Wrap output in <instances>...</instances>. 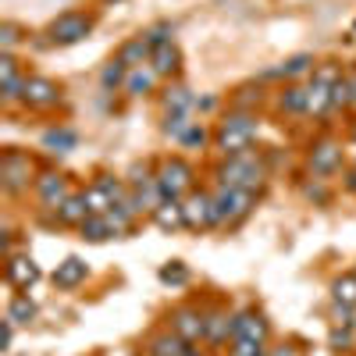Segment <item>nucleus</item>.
<instances>
[{
	"label": "nucleus",
	"instance_id": "a878e982",
	"mask_svg": "<svg viewBox=\"0 0 356 356\" xmlns=\"http://www.w3.org/2000/svg\"><path fill=\"white\" fill-rule=\"evenodd\" d=\"M86 207H89V214H107L111 207H114V200H111V193L104 189V182H97V186H89L86 193Z\"/></svg>",
	"mask_w": 356,
	"mask_h": 356
},
{
	"label": "nucleus",
	"instance_id": "6ab92c4d",
	"mask_svg": "<svg viewBox=\"0 0 356 356\" xmlns=\"http://www.w3.org/2000/svg\"><path fill=\"white\" fill-rule=\"evenodd\" d=\"M79 228H82V239H89V243H104V239H111V235H122L107 214H89Z\"/></svg>",
	"mask_w": 356,
	"mask_h": 356
},
{
	"label": "nucleus",
	"instance_id": "2eb2a0df",
	"mask_svg": "<svg viewBox=\"0 0 356 356\" xmlns=\"http://www.w3.org/2000/svg\"><path fill=\"white\" fill-rule=\"evenodd\" d=\"M4 278L15 285V289H29L36 278H40V267L29 260V257H8V267H4Z\"/></svg>",
	"mask_w": 356,
	"mask_h": 356
},
{
	"label": "nucleus",
	"instance_id": "9b49d317",
	"mask_svg": "<svg viewBox=\"0 0 356 356\" xmlns=\"http://www.w3.org/2000/svg\"><path fill=\"white\" fill-rule=\"evenodd\" d=\"M171 328L182 335L189 346H196L203 339V332H207V314H200L193 307H178V310H171Z\"/></svg>",
	"mask_w": 356,
	"mask_h": 356
},
{
	"label": "nucleus",
	"instance_id": "c85d7f7f",
	"mask_svg": "<svg viewBox=\"0 0 356 356\" xmlns=\"http://www.w3.org/2000/svg\"><path fill=\"white\" fill-rule=\"evenodd\" d=\"M314 75V57L310 54H296V57H289V61L282 65V75L285 79H300V75Z\"/></svg>",
	"mask_w": 356,
	"mask_h": 356
},
{
	"label": "nucleus",
	"instance_id": "58836bf2",
	"mask_svg": "<svg viewBox=\"0 0 356 356\" xmlns=\"http://www.w3.org/2000/svg\"><path fill=\"white\" fill-rule=\"evenodd\" d=\"M182 143H186V146H203V143H207V132H203V125H196V122H193V129L182 136Z\"/></svg>",
	"mask_w": 356,
	"mask_h": 356
},
{
	"label": "nucleus",
	"instance_id": "bb28decb",
	"mask_svg": "<svg viewBox=\"0 0 356 356\" xmlns=\"http://www.w3.org/2000/svg\"><path fill=\"white\" fill-rule=\"evenodd\" d=\"M193 104H196V100H193V93H189L186 86H171V89H168V97H164L168 114H186Z\"/></svg>",
	"mask_w": 356,
	"mask_h": 356
},
{
	"label": "nucleus",
	"instance_id": "a19ab883",
	"mask_svg": "<svg viewBox=\"0 0 356 356\" xmlns=\"http://www.w3.org/2000/svg\"><path fill=\"white\" fill-rule=\"evenodd\" d=\"M346 189H349V193H356V168L346 175Z\"/></svg>",
	"mask_w": 356,
	"mask_h": 356
},
{
	"label": "nucleus",
	"instance_id": "1a4fd4ad",
	"mask_svg": "<svg viewBox=\"0 0 356 356\" xmlns=\"http://www.w3.org/2000/svg\"><path fill=\"white\" fill-rule=\"evenodd\" d=\"M36 196H40V203L47 207V211H61V203L72 196L68 178H65V175H57V171L40 175V178H36Z\"/></svg>",
	"mask_w": 356,
	"mask_h": 356
},
{
	"label": "nucleus",
	"instance_id": "2f4dec72",
	"mask_svg": "<svg viewBox=\"0 0 356 356\" xmlns=\"http://www.w3.org/2000/svg\"><path fill=\"white\" fill-rule=\"evenodd\" d=\"M189 129H193V122H189L186 114H168V122H164V136H171V139H182Z\"/></svg>",
	"mask_w": 356,
	"mask_h": 356
},
{
	"label": "nucleus",
	"instance_id": "f704fd0d",
	"mask_svg": "<svg viewBox=\"0 0 356 356\" xmlns=\"http://www.w3.org/2000/svg\"><path fill=\"white\" fill-rule=\"evenodd\" d=\"M186 278H189V271H186V267L178 264V260H175L171 267H161V282H171V285H182Z\"/></svg>",
	"mask_w": 356,
	"mask_h": 356
},
{
	"label": "nucleus",
	"instance_id": "7c9ffc66",
	"mask_svg": "<svg viewBox=\"0 0 356 356\" xmlns=\"http://www.w3.org/2000/svg\"><path fill=\"white\" fill-rule=\"evenodd\" d=\"M335 303L356 307V275H346V278L335 282Z\"/></svg>",
	"mask_w": 356,
	"mask_h": 356
},
{
	"label": "nucleus",
	"instance_id": "72a5a7b5",
	"mask_svg": "<svg viewBox=\"0 0 356 356\" xmlns=\"http://www.w3.org/2000/svg\"><path fill=\"white\" fill-rule=\"evenodd\" d=\"M264 353V342L257 339H232V356H260Z\"/></svg>",
	"mask_w": 356,
	"mask_h": 356
},
{
	"label": "nucleus",
	"instance_id": "9d476101",
	"mask_svg": "<svg viewBox=\"0 0 356 356\" xmlns=\"http://www.w3.org/2000/svg\"><path fill=\"white\" fill-rule=\"evenodd\" d=\"M57 97H61V89H57L54 79H43V75H29L25 79V93H22V104L25 107L43 111V107H54Z\"/></svg>",
	"mask_w": 356,
	"mask_h": 356
},
{
	"label": "nucleus",
	"instance_id": "4468645a",
	"mask_svg": "<svg viewBox=\"0 0 356 356\" xmlns=\"http://www.w3.org/2000/svg\"><path fill=\"white\" fill-rule=\"evenodd\" d=\"M186 349H189V342L178 335L175 328L157 332V335L146 339V356H186Z\"/></svg>",
	"mask_w": 356,
	"mask_h": 356
},
{
	"label": "nucleus",
	"instance_id": "7ed1b4c3",
	"mask_svg": "<svg viewBox=\"0 0 356 356\" xmlns=\"http://www.w3.org/2000/svg\"><path fill=\"white\" fill-rule=\"evenodd\" d=\"M257 207V193L250 189H232V186H218L214 189V211H218V225H235L243 221Z\"/></svg>",
	"mask_w": 356,
	"mask_h": 356
},
{
	"label": "nucleus",
	"instance_id": "6e6552de",
	"mask_svg": "<svg viewBox=\"0 0 356 356\" xmlns=\"http://www.w3.org/2000/svg\"><path fill=\"white\" fill-rule=\"evenodd\" d=\"M186 207V225L189 228H218V211H214V193H189Z\"/></svg>",
	"mask_w": 356,
	"mask_h": 356
},
{
	"label": "nucleus",
	"instance_id": "412c9836",
	"mask_svg": "<svg viewBox=\"0 0 356 356\" xmlns=\"http://www.w3.org/2000/svg\"><path fill=\"white\" fill-rule=\"evenodd\" d=\"M150 65H154V72H157V75H175V72H178V65H182V54H178V47H175V43H164V47H157V50H154Z\"/></svg>",
	"mask_w": 356,
	"mask_h": 356
},
{
	"label": "nucleus",
	"instance_id": "79ce46f5",
	"mask_svg": "<svg viewBox=\"0 0 356 356\" xmlns=\"http://www.w3.org/2000/svg\"><path fill=\"white\" fill-rule=\"evenodd\" d=\"M271 356H296V349H292V346H282V349H275Z\"/></svg>",
	"mask_w": 356,
	"mask_h": 356
},
{
	"label": "nucleus",
	"instance_id": "dca6fc26",
	"mask_svg": "<svg viewBox=\"0 0 356 356\" xmlns=\"http://www.w3.org/2000/svg\"><path fill=\"white\" fill-rule=\"evenodd\" d=\"M154 225L164 228V232L189 228V225H186V207H182V200H164L157 211H154Z\"/></svg>",
	"mask_w": 356,
	"mask_h": 356
},
{
	"label": "nucleus",
	"instance_id": "ddd939ff",
	"mask_svg": "<svg viewBox=\"0 0 356 356\" xmlns=\"http://www.w3.org/2000/svg\"><path fill=\"white\" fill-rule=\"evenodd\" d=\"M232 328H235V317L221 307L214 310H207V332H203V342H211V346H225L232 339Z\"/></svg>",
	"mask_w": 356,
	"mask_h": 356
},
{
	"label": "nucleus",
	"instance_id": "b1692460",
	"mask_svg": "<svg viewBox=\"0 0 356 356\" xmlns=\"http://www.w3.org/2000/svg\"><path fill=\"white\" fill-rule=\"evenodd\" d=\"M278 107L285 114H307V86H285L278 97Z\"/></svg>",
	"mask_w": 356,
	"mask_h": 356
},
{
	"label": "nucleus",
	"instance_id": "37998d69",
	"mask_svg": "<svg viewBox=\"0 0 356 356\" xmlns=\"http://www.w3.org/2000/svg\"><path fill=\"white\" fill-rule=\"evenodd\" d=\"M346 79H349V89H353V100H356V72H349Z\"/></svg>",
	"mask_w": 356,
	"mask_h": 356
},
{
	"label": "nucleus",
	"instance_id": "0eeeda50",
	"mask_svg": "<svg viewBox=\"0 0 356 356\" xmlns=\"http://www.w3.org/2000/svg\"><path fill=\"white\" fill-rule=\"evenodd\" d=\"M342 168V143L335 139H317L314 150H310V171L317 178H332Z\"/></svg>",
	"mask_w": 356,
	"mask_h": 356
},
{
	"label": "nucleus",
	"instance_id": "4be33fe9",
	"mask_svg": "<svg viewBox=\"0 0 356 356\" xmlns=\"http://www.w3.org/2000/svg\"><path fill=\"white\" fill-rule=\"evenodd\" d=\"M86 218H89V207H86V196L82 193H72L61 203V211H57V221H61V225H82Z\"/></svg>",
	"mask_w": 356,
	"mask_h": 356
},
{
	"label": "nucleus",
	"instance_id": "4c0bfd02",
	"mask_svg": "<svg viewBox=\"0 0 356 356\" xmlns=\"http://www.w3.org/2000/svg\"><path fill=\"white\" fill-rule=\"evenodd\" d=\"M15 43H18V25L4 22V25H0V47H4V54H11Z\"/></svg>",
	"mask_w": 356,
	"mask_h": 356
},
{
	"label": "nucleus",
	"instance_id": "393cba45",
	"mask_svg": "<svg viewBox=\"0 0 356 356\" xmlns=\"http://www.w3.org/2000/svg\"><path fill=\"white\" fill-rule=\"evenodd\" d=\"M75 143H79V136L72 129H50V132H43V146L50 154H68V150H75Z\"/></svg>",
	"mask_w": 356,
	"mask_h": 356
},
{
	"label": "nucleus",
	"instance_id": "423d86ee",
	"mask_svg": "<svg viewBox=\"0 0 356 356\" xmlns=\"http://www.w3.org/2000/svg\"><path fill=\"white\" fill-rule=\"evenodd\" d=\"M29 178H33V161L18 150H8L0 157V186L4 193H22L29 189Z\"/></svg>",
	"mask_w": 356,
	"mask_h": 356
},
{
	"label": "nucleus",
	"instance_id": "cd10ccee",
	"mask_svg": "<svg viewBox=\"0 0 356 356\" xmlns=\"http://www.w3.org/2000/svg\"><path fill=\"white\" fill-rule=\"evenodd\" d=\"M8 321H15V324H29V321H36V303L29 300V296H15L11 307H8Z\"/></svg>",
	"mask_w": 356,
	"mask_h": 356
},
{
	"label": "nucleus",
	"instance_id": "49530a36",
	"mask_svg": "<svg viewBox=\"0 0 356 356\" xmlns=\"http://www.w3.org/2000/svg\"><path fill=\"white\" fill-rule=\"evenodd\" d=\"M260 356H271V353H267V349H264V353H260Z\"/></svg>",
	"mask_w": 356,
	"mask_h": 356
},
{
	"label": "nucleus",
	"instance_id": "a211bd4d",
	"mask_svg": "<svg viewBox=\"0 0 356 356\" xmlns=\"http://www.w3.org/2000/svg\"><path fill=\"white\" fill-rule=\"evenodd\" d=\"M161 75L154 72V65H139V68H129V79H125V93L129 97H146L154 89Z\"/></svg>",
	"mask_w": 356,
	"mask_h": 356
},
{
	"label": "nucleus",
	"instance_id": "5701e85b",
	"mask_svg": "<svg viewBox=\"0 0 356 356\" xmlns=\"http://www.w3.org/2000/svg\"><path fill=\"white\" fill-rule=\"evenodd\" d=\"M332 111V86L307 82V114H328Z\"/></svg>",
	"mask_w": 356,
	"mask_h": 356
},
{
	"label": "nucleus",
	"instance_id": "473e14b6",
	"mask_svg": "<svg viewBox=\"0 0 356 356\" xmlns=\"http://www.w3.org/2000/svg\"><path fill=\"white\" fill-rule=\"evenodd\" d=\"M353 89H349V79L342 75L335 86H332V107H353Z\"/></svg>",
	"mask_w": 356,
	"mask_h": 356
},
{
	"label": "nucleus",
	"instance_id": "aec40b11",
	"mask_svg": "<svg viewBox=\"0 0 356 356\" xmlns=\"http://www.w3.org/2000/svg\"><path fill=\"white\" fill-rule=\"evenodd\" d=\"M86 282V264L79 257H68L65 264H57V271H54V285L57 289H75Z\"/></svg>",
	"mask_w": 356,
	"mask_h": 356
},
{
	"label": "nucleus",
	"instance_id": "20e7f679",
	"mask_svg": "<svg viewBox=\"0 0 356 356\" xmlns=\"http://www.w3.org/2000/svg\"><path fill=\"white\" fill-rule=\"evenodd\" d=\"M193 178H196V171L182 157H168L161 164V171H157V182H161L164 200H182L186 193H193Z\"/></svg>",
	"mask_w": 356,
	"mask_h": 356
},
{
	"label": "nucleus",
	"instance_id": "39448f33",
	"mask_svg": "<svg viewBox=\"0 0 356 356\" xmlns=\"http://www.w3.org/2000/svg\"><path fill=\"white\" fill-rule=\"evenodd\" d=\"M89 29H93L89 15H82V11H68V15H61V18H54V22H50V43H57V47H72V43H79V40L89 36Z\"/></svg>",
	"mask_w": 356,
	"mask_h": 356
},
{
	"label": "nucleus",
	"instance_id": "ea45409f",
	"mask_svg": "<svg viewBox=\"0 0 356 356\" xmlns=\"http://www.w3.org/2000/svg\"><path fill=\"white\" fill-rule=\"evenodd\" d=\"M332 346H335V349H339V346L346 349V346H349V332H342V328H335V332H332Z\"/></svg>",
	"mask_w": 356,
	"mask_h": 356
},
{
	"label": "nucleus",
	"instance_id": "f3484780",
	"mask_svg": "<svg viewBox=\"0 0 356 356\" xmlns=\"http://www.w3.org/2000/svg\"><path fill=\"white\" fill-rule=\"evenodd\" d=\"M150 57H154V47L146 43V36H136L129 40L122 50H118V61H122L125 68H139V65H150Z\"/></svg>",
	"mask_w": 356,
	"mask_h": 356
},
{
	"label": "nucleus",
	"instance_id": "a18cd8bd",
	"mask_svg": "<svg viewBox=\"0 0 356 356\" xmlns=\"http://www.w3.org/2000/svg\"><path fill=\"white\" fill-rule=\"evenodd\" d=\"M353 146H356V129H353Z\"/></svg>",
	"mask_w": 356,
	"mask_h": 356
},
{
	"label": "nucleus",
	"instance_id": "f257e3e1",
	"mask_svg": "<svg viewBox=\"0 0 356 356\" xmlns=\"http://www.w3.org/2000/svg\"><path fill=\"white\" fill-rule=\"evenodd\" d=\"M257 114L250 111H232L225 122L218 125L214 132V146H218V154L221 157H235V154H246L253 139H257Z\"/></svg>",
	"mask_w": 356,
	"mask_h": 356
},
{
	"label": "nucleus",
	"instance_id": "f03ea898",
	"mask_svg": "<svg viewBox=\"0 0 356 356\" xmlns=\"http://www.w3.org/2000/svg\"><path fill=\"white\" fill-rule=\"evenodd\" d=\"M264 175H267L264 161H260L253 150H246V154L225 157V161L218 164V186H232V189H250V193H257V189L264 186Z\"/></svg>",
	"mask_w": 356,
	"mask_h": 356
},
{
	"label": "nucleus",
	"instance_id": "c756f323",
	"mask_svg": "<svg viewBox=\"0 0 356 356\" xmlns=\"http://www.w3.org/2000/svg\"><path fill=\"white\" fill-rule=\"evenodd\" d=\"M125 79H129V68L122 65V61H118V57H114V61L100 72V82H104V89H118V86H125Z\"/></svg>",
	"mask_w": 356,
	"mask_h": 356
},
{
	"label": "nucleus",
	"instance_id": "c9c22d12",
	"mask_svg": "<svg viewBox=\"0 0 356 356\" xmlns=\"http://www.w3.org/2000/svg\"><path fill=\"white\" fill-rule=\"evenodd\" d=\"M339 79H342V72H339V68H332V65L314 68V82H321V86H335Z\"/></svg>",
	"mask_w": 356,
	"mask_h": 356
},
{
	"label": "nucleus",
	"instance_id": "e433bc0d",
	"mask_svg": "<svg viewBox=\"0 0 356 356\" xmlns=\"http://www.w3.org/2000/svg\"><path fill=\"white\" fill-rule=\"evenodd\" d=\"M168 36H171V25H154V29H150V33H146V43H150V47L157 50V47H164V43H171Z\"/></svg>",
	"mask_w": 356,
	"mask_h": 356
},
{
	"label": "nucleus",
	"instance_id": "f8f14e48",
	"mask_svg": "<svg viewBox=\"0 0 356 356\" xmlns=\"http://www.w3.org/2000/svg\"><path fill=\"white\" fill-rule=\"evenodd\" d=\"M0 75H4V97H0V100H4V107H11L15 100H22V93H25V79H29V75L18 72V61H15L11 54L0 57Z\"/></svg>",
	"mask_w": 356,
	"mask_h": 356
},
{
	"label": "nucleus",
	"instance_id": "c03bdc74",
	"mask_svg": "<svg viewBox=\"0 0 356 356\" xmlns=\"http://www.w3.org/2000/svg\"><path fill=\"white\" fill-rule=\"evenodd\" d=\"M186 356H203V353H200V349H193V346H189V349H186Z\"/></svg>",
	"mask_w": 356,
	"mask_h": 356
}]
</instances>
